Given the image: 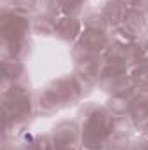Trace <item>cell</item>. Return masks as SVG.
Masks as SVG:
<instances>
[{
    "mask_svg": "<svg viewBox=\"0 0 148 150\" xmlns=\"http://www.w3.org/2000/svg\"><path fill=\"white\" fill-rule=\"evenodd\" d=\"M65 150H78V147H73V149H65Z\"/></svg>",
    "mask_w": 148,
    "mask_h": 150,
    "instance_id": "f1b7e54d",
    "label": "cell"
},
{
    "mask_svg": "<svg viewBox=\"0 0 148 150\" xmlns=\"http://www.w3.org/2000/svg\"><path fill=\"white\" fill-rule=\"evenodd\" d=\"M32 12H33V16H52V18L61 16L58 0H33Z\"/></svg>",
    "mask_w": 148,
    "mask_h": 150,
    "instance_id": "d6986e66",
    "label": "cell"
},
{
    "mask_svg": "<svg viewBox=\"0 0 148 150\" xmlns=\"http://www.w3.org/2000/svg\"><path fill=\"white\" fill-rule=\"evenodd\" d=\"M131 142H132V136L110 133L103 150H129L131 149Z\"/></svg>",
    "mask_w": 148,
    "mask_h": 150,
    "instance_id": "603a6c76",
    "label": "cell"
},
{
    "mask_svg": "<svg viewBox=\"0 0 148 150\" xmlns=\"http://www.w3.org/2000/svg\"><path fill=\"white\" fill-rule=\"evenodd\" d=\"M111 115H129L132 108V93L131 94H120V96H108L103 103Z\"/></svg>",
    "mask_w": 148,
    "mask_h": 150,
    "instance_id": "2e32d148",
    "label": "cell"
},
{
    "mask_svg": "<svg viewBox=\"0 0 148 150\" xmlns=\"http://www.w3.org/2000/svg\"><path fill=\"white\" fill-rule=\"evenodd\" d=\"M35 108H37V115L40 117H54L61 110V107L58 105V101L52 98V94L45 86L35 89Z\"/></svg>",
    "mask_w": 148,
    "mask_h": 150,
    "instance_id": "7c38bea8",
    "label": "cell"
},
{
    "mask_svg": "<svg viewBox=\"0 0 148 150\" xmlns=\"http://www.w3.org/2000/svg\"><path fill=\"white\" fill-rule=\"evenodd\" d=\"M101 68H103V56H92V58H87V59L73 65V72L84 75L85 79L92 80L94 84L99 82Z\"/></svg>",
    "mask_w": 148,
    "mask_h": 150,
    "instance_id": "4fadbf2b",
    "label": "cell"
},
{
    "mask_svg": "<svg viewBox=\"0 0 148 150\" xmlns=\"http://www.w3.org/2000/svg\"><path fill=\"white\" fill-rule=\"evenodd\" d=\"M98 89L101 93H105L106 96H120V94H131L136 89V84H134L131 74L127 72V74L99 79Z\"/></svg>",
    "mask_w": 148,
    "mask_h": 150,
    "instance_id": "ba28073f",
    "label": "cell"
},
{
    "mask_svg": "<svg viewBox=\"0 0 148 150\" xmlns=\"http://www.w3.org/2000/svg\"><path fill=\"white\" fill-rule=\"evenodd\" d=\"M110 38L111 42L115 44H120V45H132L138 37L125 26V25H120V26H115L110 30Z\"/></svg>",
    "mask_w": 148,
    "mask_h": 150,
    "instance_id": "ffe728a7",
    "label": "cell"
},
{
    "mask_svg": "<svg viewBox=\"0 0 148 150\" xmlns=\"http://www.w3.org/2000/svg\"><path fill=\"white\" fill-rule=\"evenodd\" d=\"M75 119L80 124L78 150H103L113 126L115 115L108 112L103 103L82 101L77 108Z\"/></svg>",
    "mask_w": 148,
    "mask_h": 150,
    "instance_id": "7a4b0ae2",
    "label": "cell"
},
{
    "mask_svg": "<svg viewBox=\"0 0 148 150\" xmlns=\"http://www.w3.org/2000/svg\"><path fill=\"white\" fill-rule=\"evenodd\" d=\"M58 7H59L61 16H77V18H80L89 5H87V0H58Z\"/></svg>",
    "mask_w": 148,
    "mask_h": 150,
    "instance_id": "ac0fdd59",
    "label": "cell"
},
{
    "mask_svg": "<svg viewBox=\"0 0 148 150\" xmlns=\"http://www.w3.org/2000/svg\"><path fill=\"white\" fill-rule=\"evenodd\" d=\"M54 25H56V18H52V16H33L32 33L38 35V37H52Z\"/></svg>",
    "mask_w": 148,
    "mask_h": 150,
    "instance_id": "e0dca14e",
    "label": "cell"
},
{
    "mask_svg": "<svg viewBox=\"0 0 148 150\" xmlns=\"http://www.w3.org/2000/svg\"><path fill=\"white\" fill-rule=\"evenodd\" d=\"M32 147H33V150H56L54 142H52L49 133L32 134Z\"/></svg>",
    "mask_w": 148,
    "mask_h": 150,
    "instance_id": "d4e9b609",
    "label": "cell"
},
{
    "mask_svg": "<svg viewBox=\"0 0 148 150\" xmlns=\"http://www.w3.org/2000/svg\"><path fill=\"white\" fill-rule=\"evenodd\" d=\"M56 150L73 149L80 145V124L77 119H61L49 131Z\"/></svg>",
    "mask_w": 148,
    "mask_h": 150,
    "instance_id": "8992f818",
    "label": "cell"
},
{
    "mask_svg": "<svg viewBox=\"0 0 148 150\" xmlns=\"http://www.w3.org/2000/svg\"><path fill=\"white\" fill-rule=\"evenodd\" d=\"M2 150H33L32 147V134L23 133L16 140H2Z\"/></svg>",
    "mask_w": 148,
    "mask_h": 150,
    "instance_id": "44dd1931",
    "label": "cell"
},
{
    "mask_svg": "<svg viewBox=\"0 0 148 150\" xmlns=\"http://www.w3.org/2000/svg\"><path fill=\"white\" fill-rule=\"evenodd\" d=\"M82 32H84V25H82L80 18H77V16H58L52 37L72 45L78 40Z\"/></svg>",
    "mask_w": 148,
    "mask_h": 150,
    "instance_id": "52a82bcc",
    "label": "cell"
},
{
    "mask_svg": "<svg viewBox=\"0 0 148 150\" xmlns=\"http://www.w3.org/2000/svg\"><path fill=\"white\" fill-rule=\"evenodd\" d=\"M99 9L105 14L111 30V28L120 26V25L125 23V18H127V14L131 11V5H129L127 0H103Z\"/></svg>",
    "mask_w": 148,
    "mask_h": 150,
    "instance_id": "30bf717a",
    "label": "cell"
},
{
    "mask_svg": "<svg viewBox=\"0 0 148 150\" xmlns=\"http://www.w3.org/2000/svg\"><path fill=\"white\" fill-rule=\"evenodd\" d=\"M33 16L12 7L2 5L0 11V37L4 38H30Z\"/></svg>",
    "mask_w": 148,
    "mask_h": 150,
    "instance_id": "277c9868",
    "label": "cell"
},
{
    "mask_svg": "<svg viewBox=\"0 0 148 150\" xmlns=\"http://www.w3.org/2000/svg\"><path fill=\"white\" fill-rule=\"evenodd\" d=\"M124 25L138 38L145 37V35H148V12H141V11L131 9Z\"/></svg>",
    "mask_w": 148,
    "mask_h": 150,
    "instance_id": "9a60e30c",
    "label": "cell"
},
{
    "mask_svg": "<svg viewBox=\"0 0 148 150\" xmlns=\"http://www.w3.org/2000/svg\"><path fill=\"white\" fill-rule=\"evenodd\" d=\"M131 9L141 11V12H148V0H127Z\"/></svg>",
    "mask_w": 148,
    "mask_h": 150,
    "instance_id": "4316f807",
    "label": "cell"
},
{
    "mask_svg": "<svg viewBox=\"0 0 148 150\" xmlns=\"http://www.w3.org/2000/svg\"><path fill=\"white\" fill-rule=\"evenodd\" d=\"M138 133H140V134H143V136L148 140V120L141 126V127H140V131H138Z\"/></svg>",
    "mask_w": 148,
    "mask_h": 150,
    "instance_id": "83f0119b",
    "label": "cell"
},
{
    "mask_svg": "<svg viewBox=\"0 0 148 150\" xmlns=\"http://www.w3.org/2000/svg\"><path fill=\"white\" fill-rule=\"evenodd\" d=\"M2 120H4V138L16 140L26 133L30 122L35 119V91L30 80L9 84L2 87Z\"/></svg>",
    "mask_w": 148,
    "mask_h": 150,
    "instance_id": "6da1fadb",
    "label": "cell"
},
{
    "mask_svg": "<svg viewBox=\"0 0 148 150\" xmlns=\"http://www.w3.org/2000/svg\"><path fill=\"white\" fill-rule=\"evenodd\" d=\"M131 54H132V65H136L140 61H147L148 59V35L138 38L131 45Z\"/></svg>",
    "mask_w": 148,
    "mask_h": 150,
    "instance_id": "cb8c5ba5",
    "label": "cell"
},
{
    "mask_svg": "<svg viewBox=\"0 0 148 150\" xmlns=\"http://www.w3.org/2000/svg\"><path fill=\"white\" fill-rule=\"evenodd\" d=\"M110 44V32L84 28L78 40L70 45V58L75 65V63H80V61L92 58V56H103Z\"/></svg>",
    "mask_w": 148,
    "mask_h": 150,
    "instance_id": "3957f363",
    "label": "cell"
},
{
    "mask_svg": "<svg viewBox=\"0 0 148 150\" xmlns=\"http://www.w3.org/2000/svg\"><path fill=\"white\" fill-rule=\"evenodd\" d=\"M129 74L132 77L136 87H147L148 86V59L132 65L129 68Z\"/></svg>",
    "mask_w": 148,
    "mask_h": 150,
    "instance_id": "7402d4cb",
    "label": "cell"
},
{
    "mask_svg": "<svg viewBox=\"0 0 148 150\" xmlns=\"http://www.w3.org/2000/svg\"><path fill=\"white\" fill-rule=\"evenodd\" d=\"M129 150H148V140L143 136V134L136 133V134L132 136L131 149H129Z\"/></svg>",
    "mask_w": 148,
    "mask_h": 150,
    "instance_id": "484cf974",
    "label": "cell"
},
{
    "mask_svg": "<svg viewBox=\"0 0 148 150\" xmlns=\"http://www.w3.org/2000/svg\"><path fill=\"white\" fill-rule=\"evenodd\" d=\"M7 2H9V0H2V5H5V4H7Z\"/></svg>",
    "mask_w": 148,
    "mask_h": 150,
    "instance_id": "f546056e",
    "label": "cell"
},
{
    "mask_svg": "<svg viewBox=\"0 0 148 150\" xmlns=\"http://www.w3.org/2000/svg\"><path fill=\"white\" fill-rule=\"evenodd\" d=\"M2 61V87L28 80V68L25 59H0Z\"/></svg>",
    "mask_w": 148,
    "mask_h": 150,
    "instance_id": "8fae6325",
    "label": "cell"
},
{
    "mask_svg": "<svg viewBox=\"0 0 148 150\" xmlns=\"http://www.w3.org/2000/svg\"><path fill=\"white\" fill-rule=\"evenodd\" d=\"M84 28L87 30H101V32H110V25L105 18V14L101 12L99 7H87L84 11V14L80 16Z\"/></svg>",
    "mask_w": 148,
    "mask_h": 150,
    "instance_id": "5bb4252c",
    "label": "cell"
},
{
    "mask_svg": "<svg viewBox=\"0 0 148 150\" xmlns=\"http://www.w3.org/2000/svg\"><path fill=\"white\" fill-rule=\"evenodd\" d=\"M32 51L30 38L0 37V59H25Z\"/></svg>",
    "mask_w": 148,
    "mask_h": 150,
    "instance_id": "9c48e42d",
    "label": "cell"
},
{
    "mask_svg": "<svg viewBox=\"0 0 148 150\" xmlns=\"http://www.w3.org/2000/svg\"><path fill=\"white\" fill-rule=\"evenodd\" d=\"M45 87L49 89L52 98L58 101L61 110L77 107V105H80L85 100L82 91H80V87H78V84H77V80H75V77L72 75V72L49 80L45 84Z\"/></svg>",
    "mask_w": 148,
    "mask_h": 150,
    "instance_id": "5b68a950",
    "label": "cell"
}]
</instances>
